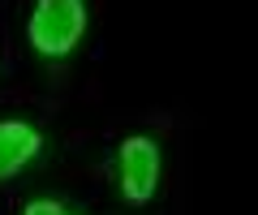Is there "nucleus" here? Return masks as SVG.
I'll use <instances>...</instances> for the list:
<instances>
[{
    "label": "nucleus",
    "instance_id": "nucleus-3",
    "mask_svg": "<svg viewBox=\"0 0 258 215\" xmlns=\"http://www.w3.org/2000/svg\"><path fill=\"white\" fill-rule=\"evenodd\" d=\"M39 155V133L26 121H0V181L22 172Z\"/></svg>",
    "mask_w": 258,
    "mask_h": 215
},
{
    "label": "nucleus",
    "instance_id": "nucleus-2",
    "mask_svg": "<svg viewBox=\"0 0 258 215\" xmlns=\"http://www.w3.org/2000/svg\"><path fill=\"white\" fill-rule=\"evenodd\" d=\"M159 181V147L151 138H125L120 147V194L129 202H147Z\"/></svg>",
    "mask_w": 258,
    "mask_h": 215
},
{
    "label": "nucleus",
    "instance_id": "nucleus-4",
    "mask_svg": "<svg viewBox=\"0 0 258 215\" xmlns=\"http://www.w3.org/2000/svg\"><path fill=\"white\" fill-rule=\"evenodd\" d=\"M22 215H69V211H64L60 202H47V198H39V202H26V211H22Z\"/></svg>",
    "mask_w": 258,
    "mask_h": 215
},
{
    "label": "nucleus",
    "instance_id": "nucleus-1",
    "mask_svg": "<svg viewBox=\"0 0 258 215\" xmlns=\"http://www.w3.org/2000/svg\"><path fill=\"white\" fill-rule=\"evenodd\" d=\"M86 30L82 0H39L30 13V43L39 56H69Z\"/></svg>",
    "mask_w": 258,
    "mask_h": 215
}]
</instances>
